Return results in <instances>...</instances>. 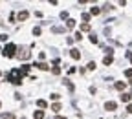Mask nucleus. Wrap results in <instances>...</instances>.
<instances>
[{
	"label": "nucleus",
	"mask_w": 132,
	"mask_h": 119,
	"mask_svg": "<svg viewBox=\"0 0 132 119\" xmlns=\"http://www.w3.org/2000/svg\"><path fill=\"white\" fill-rule=\"evenodd\" d=\"M83 39V35H81V31H77V33H75V40H81Z\"/></svg>",
	"instance_id": "a878e982"
},
{
	"label": "nucleus",
	"mask_w": 132,
	"mask_h": 119,
	"mask_svg": "<svg viewBox=\"0 0 132 119\" xmlns=\"http://www.w3.org/2000/svg\"><path fill=\"white\" fill-rule=\"evenodd\" d=\"M66 26H68L70 30H72V28H75V20H73V18H68V22H66Z\"/></svg>",
	"instance_id": "2eb2a0df"
},
{
	"label": "nucleus",
	"mask_w": 132,
	"mask_h": 119,
	"mask_svg": "<svg viewBox=\"0 0 132 119\" xmlns=\"http://www.w3.org/2000/svg\"><path fill=\"white\" fill-rule=\"evenodd\" d=\"M53 31H55V33H63V31H64V28H61V26H55V28H53Z\"/></svg>",
	"instance_id": "412c9836"
},
{
	"label": "nucleus",
	"mask_w": 132,
	"mask_h": 119,
	"mask_svg": "<svg viewBox=\"0 0 132 119\" xmlns=\"http://www.w3.org/2000/svg\"><path fill=\"white\" fill-rule=\"evenodd\" d=\"M24 79V73H22L18 68H15V70H11L7 73V81L9 83H13V84H20V81Z\"/></svg>",
	"instance_id": "f257e3e1"
},
{
	"label": "nucleus",
	"mask_w": 132,
	"mask_h": 119,
	"mask_svg": "<svg viewBox=\"0 0 132 119\" xmlns=\"http://www.w3.org/2000/svg\"><path fill=\"white\" fill-rule=\"evenodd\" d=\"M15 51H17L15 44H7L6 48H4V55H6V57H15Z\"/></svg>",
	"instance_id": "f03ea898"
},
{
	"label": "nucleus",
	"mask_w": 132,
	"mask_h": 119,
	"mask_svg": "<svg viewBox=\"0 0 132 119\" xmlns=\"http://www.w3.org/2000/svg\"><path fill=\"white\" fill-rule=\"evenodd\" d=\"M64 84L68 86V90H70V92H73V84L70 83V79H64Z\"/></svg>",
	"instance_id": "4468645a"
},
{
	"label": "nucleus",
	"mask_w": 132,
	"mask_h": 119,
	"mask_svg": "<svg viewBox=\"0 0 132 119\" xmlns=\"http://www.w3.org/2000/svg\"><path fill=\"white\" fill-rule=\"evenodd\" d=\"M51 110H53V112H59V110H61V104H59V103L51 104Z\"/></svg>",
	"instance_id": "6ab92c4d"
},
{
	"label": "nucleus",
	"mask_w": 132,
	"mask_h": 119,
	"mask_svg": "<svg viewBox=\"0 0 132 119\" xmlns=\"http://www.w3.org/2000/svg\"><path fill=\"white\" fill-rule=\"evenodd\" d=\"M50 97H51V99H53V101H59V97H61V95H59V93H51V95H50Z\"/></svg>",
	"instance_id": "5701e85b"
},
{
	"label": "nucleus",
	"mask_w": 132,
	"mask_h": 119,
	"mask_svg": "<svg viewBox=\"0 0 132 119\" xmlns=\"http://www.w3.org/2000/svg\"><path fill=\"white\" fill-rule=\"evenodd\" d=\"M55 119H66L64 116H57V117H55Z\"/></svg>",
	"instance_id": "c756f323"
},
{
	"label": "nucleus",
	"mask_w": 132,
	"mask_h": 119,
	"mask_svg": "<svg viewBox=\"0 0 132 119\" xmlns=\"http://www.w3.org/2000/svg\"><path fill=\"white\" fill-rule=\"evenodd\" d=\"M90 42H92V44H97V37H96V35H94V33H92V35H90Z\"/></svg>",
	"instance_id": "4be33fe9"
},
{
	"label": "nucleus",
	"mask_w": 132,
	"mask_h": 119,
	"mask_svg": "<svg viewBox=\"0 0 132 119\" xmlns=\"http://www.w3.org/2000/svg\"><path fill=\"white\" fill-rule=\"evenodd\" d=\"M33 117H35V119H44V112H42V110H37L35 114H33Z\"/></svg>",
	"instance_id": "1a4fd4ad"
},
{
	"label": "nucleus",
	"mask_w": 132,
	"mask_h": 119,
	"mask_svg": "<svg viewBox=\"0 0 132 119\" xmlns=\"http://www.w3.org/2000/svg\"><path fill=\"white\" fill-rule=\"evenodd\" d=\"M61 18H63V20H64V18H68V11H63V13H61Z\"/></svg>",
	"instance_id": "bb28decb"
},
{
	"label": "nucleus",
	"mask_w": 132,
	"mask_h": 119,
	"mask_svg": "<svg viewBox=\"0 0 132 119\" xmlns=\"http://www.w3.org/2000/svg\"><path fill=\"white\" fill-rule=\"evenodd\" d=\"M0 106H2V103H0Z\"/></svg>",
	"instance_id": "2f4dec72"
},
{
	"label": "nucleus",
	"mask_w": 132,
	"mask_h": 119,
	"mask_svg": "<svg viewBox=\"0 0 132 119\" xmlns=\"http://www.w3.org/2000/svg\"><path fill=\"white\" fill-rule=\"evenodd\" d=\"M127 112H129V114H132V104H129V106H127Z\"/></svg>",
	"instance_id": "c85d7f7f"
},
{
	"label": "nucleus",
	"mask_w": 132,
	"mask_h": 119,
	"mask_svg": "<svg viewBox=\"0 0 132 119\" xmlns=\"http://www.w3.org/2000/svg\"><path fill=\"white\" fill-rule=\"evenodd\" d=\"M125 77H129V79H132V68H129V70H125Z\"/></svg>",
	"instance_id": "aec40b11"
},
{
	"label": "nucleus",
	"mask_w": 132,
	"mask_h": 119,
	"mask_svg": "<svg viewBox=\"0 0 132 119\" xmlns=\"http://www.w3.org/2000/svg\"><path fill=\"white\" fill-rule=\"evenodd\" d=\"M28 17H30V13H28V11H20V13L17 15V18H18V20H26Z\"/></svg>",
	"instance_id": "423d86ee"
},
{
	"label": "nucleus",
	"mask_w": 132,
	"mask_h": 119,
	"mask_svg": "<svg viewBox=\"0 0 132 119\" xmlns=\"http://www.w3.org/2000/svg\"><path fill=\"white\" fill-rule=\"evenodd\" d=\"M30 57H31V53H30V51H26V50L20 53V59H24V60H26V59H30Z\"/></svg>",
	"instance_id": "f8f14e48"
},
{
	"label": "nucleus",
	"mask_w": 132,
	"mask_h": 119,
	"mask_svg": "<svg viewBox=\"0 0 132 119\" xmlns=\"http://www.w3.org/2000/svg\"><path fill=\"white\" fill-rule=\"evenodd\" d=\"M51 73H53V75H59V73H61V68H59V66H53V68H51Z\"/></svg>",
	"instance_id": "f3484780"
},
{
	"label": "nucleus",
	"mask_w": 132,
	"mask_h": 119,
	"mask_svg": "<svg viewBox=\"0 0 132 119\" xmlns=\"http://www.w3.org/2000/svg\"><path fill=\"white\" fill-rule=\"evenodd\" d=\"M70 55H72V59H75V60L81 59V53H79V50H75V48H73V50H70Z\"/></svg>",
	"instance_id": "7ed1b4c3"
},
{
	"label": "nucleus",
	"mask_w": 132,
	"mask_h": 119,
	"mask_svg": "<svg viewBox=\"0 0 132 119\" xmlns=\"http://www.w3.org/2000/svg\"><path fill=\"white\" fill-rule=\"evenodd\" d=\"M125 88H127V84H125V83H121V81H117V83H116V90H119V92H123Z\"/></svg>",
	"instance_id": "0eeeda50"
},
{
	"label": "nucleus",
	"mask_w": 132,
	"mask_h": 119,
	"mask_svg": "<svg viewBox=\"0 0 132 119\" xmlns=\"http://www.w3.org/2000/svg\"><path fill=\"white\" fill-rule=\"evenodd\" d=\"M130 97H132L130 93H121V101H123V103H129V101H130Z\"/></svg>",
	"instance_id": "9d476101"
},
{
	"label": "nucleus",
	"mask_w": 132,
	"mask_h": 119,
	"mask_svg": "<svg viewBox=\"0 0 132 119\" xmlns=\"http://www.w3.org/2000/svg\"><path fill=\"white\" fill-rule=\"evenodd\" d=\"M88 70H96V62H94V60H92V62H88Z\"/></svg>",
	"instance_id": "393cba45"
},
{
	"label": "nucleus",
	"mask_w": 132,
	"mask_h": 119,
	"mask_svg": "<svg viewBox=\"0 0 132 119\" xmlns=\"http://www.w3.org/2000/svg\"><path fill=\"white\" fill-rule=\"evenodd\" d=\"M116 106H117V104H116L114 101H108V103L105 104V108H106V110H108V112H112V110H116Z\"/></svg>",
	"instance_id": "20e7f679"
},
{
	"label": "nucleus",
	"mask_w": 132,
	"mask_h": 119,
	"mask_svg": "<svg viewBox=\"0 0 132 119\" xmlns=\"http://www.w3.org/2000/svg\"><path fill=\"white\" fill-rule=\"evenodd\" d=\"M129 83H130V84H132V79H130V81H129Z\"/></svg>",
	"instance_id": "7c9ffc66"
},
{
	"label": "nucleus",
	"mask_w": 132,
	"mask_h": 119,
	"mask_svg": "<svg viewBox=\"0 0 132 119\" xmlns=\"http://www.w3.org/2000/svg\"><path fill=\"white\" fill-rule=\"evenodd\" d=\"M112 62H114V57H112V55H106L105 59H103V64H106V66H110Z\"/></svg>",
	"instance_id": "39448f33"
},
{
	"label": "nucleus",
	"mask_w": 132,
	"mask_h": 119,
	"mask_svg": "<svg viewBox=\"0 0 132 119\" xmlns=\"http://www.w3.org/2000/svg\"><path fill=\"white\" fill-rule=\"evenodd\" d=\"M30 68H31L30 64H24V66H22V70H20V71H22V73L26 75V73H30Z\"/></svg>",
	"instance_id": "ddd939ff"
},
{
	"label": "nucleus",
	"mask_w": 132,
	"mask_h": 119,
	"mask_svg": "<svg viewBox=\"0 0 132 119\" xmlns=\"http://www.w3.org/2000/svg\"><path fill=\"white\" fill-rule=\"evenodd\" d=\"M81 31H90V24H81Z\"/></svg>",
	"instance_id": "a211bd4d"
},
{
	"label": "nucleus",
	"mask_w": 132,
	"mask_h": 119,
	"mask_svg": "<svg viewBox=\"0 0 132 119\" xmlns=\"http://www.w3.org/2000/svg\"><path fill=\"white\" fill-rule=\"evenodd\" d=\"M83 20H84V24H88V20H90V15H86V13H84V15H83Z\"/></svg>",
	"instance_id": "b1692460"
},
{
	"label": "nucleus",
	"mask_w": 132,
	"mask_h": 119,
	"mask_svg": "<svg viewBox=\"0 0 132 119\" xmlns=\"http://www.w3.org/2000/svg\"><path fill=\"white\" fill-rule=\"evenodd\" d=\"M33 33H35V35H40V28H33Z\"/></svg>",
	"instance_id": "cd10ccee"
},
{
	"label": "nucleus",
	"mask_w": 132,
	"mask_h": 119,
	"mask_svg": "<svg viewBox=\"0 0 132 119\" xmlns=\"http://www.w3.org/2000/svg\"><path fill=\"white\" fill-rule=\"evenodd\" d=\"M130 95H132V93H130Z\"/></svg>",
	"instance_id": "473e14b6"
},
{
	"label": "nucleus",
	"mask_w": 132,
	"mask_h": 119,
	"mask_svg": "<svg viewBox=\"0 0 132 119\" xmlns=\"http://www.w3.org/2000/svg\"><path fill=\"white\" fill-rule=\"evenodd\" d=\"M99 13H101L99 7H90V15H99Z\"/></svg>",
	"instance_id": "dca6fc26"
},
{
	"label": "nucleus",
	"mask_w": 132,
	"mask_h": 119,
	"mask_svg": "<svg viewBox=\"0 0 132 119\" xmlns=\"http://www.w3.org/2000/svg\"><path fill=\"white\" fill-rule=\"evenodd\" d=\"M37 106L39 108H48V103H46L44 99H39V101H37Z\"/></svg>",
	"instance_id": "6e6552de"
},
{
	"label": "nucleus",
	"mask_w": 132,
	"mask_h": 119,
	"mask_svg": "<svg viewBox=\"0 0 132 119\" xmlns=\"http://www.w3.org/2000/svg\"><path fill=\"white\" fill-rule=\"evenodd\" d=\"M35 66H37V68H39V70H48V68H50V66L46 64V62H37Z\"/></svg>",
	"instance_id": "9b49d317"
}]
</instances>
